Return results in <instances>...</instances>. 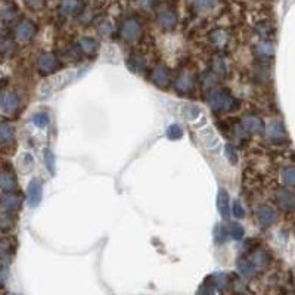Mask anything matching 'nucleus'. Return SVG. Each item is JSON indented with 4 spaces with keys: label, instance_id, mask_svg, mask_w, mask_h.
<instances>
[{
    "label": "nucleus",
    "instance_id": "nucleus-1",
    "mask_svg": "<svg viewBox=\"0 0 295 295\" xmlns=\"http://www.w3.org/2000/svg\"><path fill=\"white\" fill-rule=\"evenodd\" d=\"M208 105L214 111H236L241 106V102L230 95L224 89H212L207 96Z\"/></svg>",
    "mask_w": 295,
    "mask_h": 295
},
{
    "label": "nucleus",
    "instance_id": "nucleus-2",
    "mask_svg": "<svg viewBox=\"0 0 295 295\" xmlns=\"http://www.w3.org/2000/svg\"><path fill=\"white\" fill-rule=\"evenodd\" d=\"M58 68H59V61L53 53L44 52L37 58V70L40 74L49 76V74H53Z\"/></svg>",
    "mask_w": 295,
    "mask_h": 295
},
{
    "label": "nucleus",
    "instance_id": "nucleus-3",
    "mask_svg": "<svg viewBox=\"0 0 295 295\" xmlns=\"http://www.w3.org/2000/svg\"><path fill=\"white\" fill-rule=\"evenodd\" d=\"M121 36L126 42H136L140 36H142V27L140 24L130 18V19H126L123 27H121Z\"/></svg>",
    "mask_w": 295,
    "mask_h": 295
},
{
    "label": "nucleus",
    "instance_id": "nucleus-4",
    "mask_svg": "<svg viewBox=\"0 0 295 295\" xmlns=\"http://www.w3.org/2000/svg\"><path fill=\"white\" fill-rule=\"evenodd\" d=\"M151 80H152V83H154L157 87H160V89H167V87H170V84H171V71H170L169 67H166V65H158V67L154 70V73H152V76H151Z\"/></svg>",
    "mask_w": 295,
    "mask_h": 295
},
{
    "label": "nucleus",
    "instance_id": "nucleus-5",
    "mask_svg": "<svg viewBox=\"0 0 295 295\" xmlns=\"http://www.w3.org/2000/svg\"><path fill=\"white\" fill-rule=\"evenodd\" d=\"M42 197H43V185L40 182V179H33L28 183L27 188V202L31 208L39 207V204L42 202Z\"/></svg>",
    "mask_w": 295,
    "mask_h": 295
},
{
    "label": "nucleus",
    "instance_id": "nucleus-6",
    "mask_svg": "<svg viewBox=\"0 0 295 295\" xmlns=\"http://www.w3.org/2000/svg\"><path fill=\"white\" fill-rule=\"evenodd\" d=\"M15 36H16V39L19 42H24V43L31 42L34 39V36H36V25H34V22L30 21V19L21 21L16 25V28H15Z\"/></svg>",
    "mask_w": 295,
    "mask_h": 295
},
{
    "label": "nucleus",
    "instance_id": "nucleus-7",
    "mask_svg": "<svg viewBox=\"0 0 295 295\" xmlns=\"http://www.w3.org/2000/svg\"><path fill=\"white\" fill-rule=\"evenodd\" d=\"M257 220L261 226L269 227L272 224H275V221L278 220V212L273 207L270 205H260L255 211Z\"/></svg>",
    "mask_w": 295,
    "mask_h": 295
},
{
    "label": "nucleus",
    "instance_id": "nucleus-8",
    "mask_svg": "<svg viewBox=\"0 0 295 295\" xmlns=\"http://www.w3.org/2000/svg\"><path fill=\"white\" fill-rule=\"evenodd\" d=\"M73 77H74V71L61 73V74L55 76L52 80H49V82L44 84L46 87L43 89V92H44V93H52V92H55V90L64 87L65 84H68V83L73 80Z\"/></svg>",
    "mask_w": 295,
    "mask_h": 295
},
{
    "label": "nucleus",
    "instance_id": "nucleus-9",
    "mask_svg": "<svg viewBox=\"0 0 295 295\" xmlns=\"http://www.w3.org/2000/svg\"><path fill=\"white\" fill-rule=\"evenodd\" d=\"M242 126L244 128L251 133V134H263L266 131V126L263 123V120L254 114H248L242 118Z\"/></svg>",
    "mask_w": 295,
    "mask_h": 295
},
{
    "label": "nucleus",
    "instance_id": "nucleus-10",
    "mask_svg": "<svg viewBox=\"0 0 295 295\" xmlns=\"http://www.w3.org/2000/svg\"><path fill=\"white\" fill-rule=\"evenodd\" d=\"M201 139H202V142H204L207 149H210L212 152H218V149L221 146V140H220V137L217 136V133L211 127H207V128L201 130Z\"/></svg>",
    "mask_w": 295,
    "mask_h": 295
},
{
    "label": "nucleus",
    "instance_id": "nucleus-11",
    "mask_svg": "<svg viewBox=\"0 0 295 295\" xmlns=\"http://www.w3.org/2000/svg\"><path fill=\"white\" fill-rule=\"evenodd\" d=\"M236 269H238L239 275L244 276V278H247V279H253V278H255L257 273H258V267L253 263L251 258H247V257L238 258V261H236Z\"/></svg>",
    "mask_w": 295,
    "mask_h": 295
},
{
    "label": "nucleus",
    "instance_id": "nucleus-12",
    "mask_svg": "<svg viewBox=\"0 0 295 295\" xmlns=\"http://www.w3.org/2000/svg\"><path fill=\"white\" fill-rule=\"evenodd\" d=\"M276 202L284 211H294L295 210V194L290 189H279L276 194Z\"/></svg>",
    "mask_w": 295,
    "mask_h": 295
},
{
    "label": "nucleus",
    "instance_id": "nucleus-13",
    "mask_svg": "<svg viewBox=\"0 0 295 295\" xmlns=\"http://www.w3.org/2000/svg\"><path fill=\"white\" fill-rule=\"evenodd\" d=\"M16 188V174L10 169H3L0 170V189L7 194L13 192Z\"/></svg>",
    "mask_w": 295,
    "mask_h": 295
},
{
    "label": "nucleus",
    "instance_id": "nucleus-14",
    "mask_svg": "<svg viewBox=\"0 0 295 295\" xmlns=\"http://www.w3.org/2000/svg\"><path fill=\"white\" fill-rule=\"evenodd\" d=\"M194 86H195V79H194L192 73H189V71L182 73L176 80V90L179 93H189V92H192Z\"/></svg>",
    "mask_w": 295,
    "mask_h": 295
},
{
    "label": "nucleus",
    "instance_id": "nucleus-15",
    "mask_svg": "<svg viewBox=\"0 0 295 295\" xmlns=\"http://www.w3.org/2000/svg\"><path fill=\"white\" fill-rule=\"evenodd\" d=\"M266 133H267V136H269L272 140H275V142H279V140L285 139V136H287L285 127H284L282 121H279V120H272V121H269V124H267V127H266Z\"/></svg>",
    "mask_w": 295,
    "mask_h": 295
},
{
    "label": "nucleus",
    "instance_id": "nucleus-16",
    "mask_svg": "<svg viewBox=\"0 0 295 295\" xmlns=\"http://www.w3.org/2000/svg\"><path fill=\"white\" fill-rule=\"evenodd\" d=\"M157 21H158V24H160L161 28L171 30L177 24V13L174 10H171V9H166V10H163V12L158 13Z\"/></svg>",
    "mask_w": 295,
    "mask_h": 295
},
{
    "label": "nucleus",
    "instance_id": "nucleus-17",
    "mask_svg": "<svg viewBox=\"0 0 295 295\" xmlns=\"http://www.w3.org/2000/svg\"><path fill=\"white\" fill-rule=\"evenodd\" d=\"M217 210L223 218H229L230 215V197L226 189L220 188L217 195Z\"/></svg>",
    "mask_w": 295,
    "mask_h": 295
},
{
    "label": "nucleus",
    "instance_id": "nucleus-18",
    "mask_svg": "<svg viewBox=\"0 0 295 295\" xmlns=\"http://www.w3.org/2000/svg\"><path fill=\"white\" fill-rule=\"evenodd\" d=\"M255 55L258 59L261 61H270L275 55V46L269 42V40H261L257 46H255Z\"/></svg>",
    "mask_w": 295,
    "mask_h": 295
},
{
    "label": "nucleus",
    "instance_id": "nucleus-19",
    "mask_svg": "<svg viewBox=\"0 0 295 295\" xmlns=\"http://www.w3.org/2000/svg\"><path fill=\"white\" fill-rule=\"evenodd\" d=\"M0 105H1V109L6 114H12V112H15L19 108V98H18V95L15 92L4 93L0 99Z\"/></svg>",
    "mask_w": 295,
    "mask_h": 295
},
{
    "label": "nucleus",
    "instance_id": "nucleus-20",
    "mask_svg": "<svg viewBox=\"0 0 295 295\" xmlns=\"http://www.w3.org/2000/svg\"><path fill=\"white\" fill-rule=\"evenodd\" d=\"M15 140V128L7 121H0V145L9 146Z\"/></svg>",
    "mask_w": 295,
    "mask_h": 295
},
{
    "label": "nucleus",
    "instance_id": "nucleus-21",
    "mask_svg": "<svg viewBox=\"0 0 295 295\" xmlns=\"http://www.w3.org/2000/svg\"><path fill=\"white\" fill-rule=\"evenodd\" d=\"M0 204L3 207V210L12 212V211H16L21 207V198L18 197L15 192H7L0 198Z\"/></svg>",
    "mask_w": 295,
    "mask_h": 295
},
{
    "label": "nucleus",
    "instance_id": "nucleus-22",
    "mask_svg": "<svg viewBox=\"0 0 295 295\" xmlns=\"http://www.w3.org/2000/svg\"><path fill=\"white\" fill-rule=\"evenodd\" d=\"M182 114H183L185 120H188L189 123H194V124H197V121H199L204 117L202 115V109L198 105H194V103L185 105L183 109H182Z\"/></svg>",
    "mask_w": 295,
    "mask_h": 295
},
{
    "label": "nucleus",
    "instance_id": "nucleus-23",
    "mask_svg": "<svg viewBox=\"0 0 295 295\" xmlns=\"http://www.w3.org/2000/svg\"><path fill=\"white\" fill-rule=\"evenodd\" d=\"M251 260H253V263L260 269V267H266V266H269L270 264V261H272V257H270V254L267 253V251H264V250H257V251H254L253 253V255L250 257Z\"/></svg>",
    "mask_w": 295,
    "mask_h": 295
},
{
    "label": "nucleus",
    "instance_id": "nucleus-24",
    "mask_svg": "<svg viewBox=\"0 0 295 295\" xmlns=\"http://www.w3.org/2000/svg\"><path fill=\"white\" fill-rule=\"evenodd\" d=\"M210 40H211V43L215 47H224L227 44V42H229V34H227V31L218 28V30H215V31L211 33Z\"/></svg>",
    "mask_w": 295,
    "mask_h": 295
},
{
    "label": "nucleus",
    "instance_id": "nucleus-25",
    "mask_svg": "<svg viewBox=\"0 0 295 295\" xmlns=\"http://www.w3.org/2000/svg\"><path fill=\"white\" fill-rule=\"evenodd\" d=\"M98 42L95 39H92V37H83L80 40V49H82V52L86 53V55H89V56L95 55L98 52Z\"/></svg>",
    "mask_w": 295,
    "mask_h": 295
},
{
    "label": "nucleus",
    "instance_id": "nucleus-26",
    "mask_svg": "<svg viewBox=\"0 0 295 295\" xmlns=\"http://www.w3.org/2000/svg\"><path fill=\"white\" fill-rule=\"evenodd\" d=\"M227 233H229V236H230L232 239H235V241H241V239L244 238V235H245V229H244V226H242L241 223H238V221H232V223L229 224Z\"/></svg>",
    "mask_w": 295,
    "mask_h": 295
},
{
    "label": "nucleus",
    "instance_id": "nucleus-27",
    "mask_svg": "<svg viewBox=\"0 0 295 295\" xmlns=\"http://www.w3.org/2000/svg\"><path fill=\"white\" fill-rule=\"evenodd\" d=\"M31 120H33V124H34L36 127H39V128H46L47 124H49V121H50L49 114H47L46 111H39V112H36V114L33 115Z\"/></svg>",
    "mask_w": 295,
    "mask_h": 295
},
{
    "label": "nucleus",
    "instance_id": "nucleus-28",
    "mask_svg": "<svg viewBox=\"0 0 295 295\" xmlns=\"http://www.w3.org/2000/svg\"><path fill=\"white\" fill-rule=\"evenodd\" d=\"M34 166V160L31 157V154H22L18 160V167L21 169L22 173H30L33 170Z\"/></svg>",
    "mask_w": 295,
    "mask_h": 295
},
{
    "label": "nucleus",
    "instance_id": "nucleus-29",
    "mask_svg": "<svg viewBox=\"0 0 295 295\" xmlns=\"http://www.w3.org/2000/svg\"><path fill=\"white\" fill-rule=\"evenodd\" d=\"M128 67L134 73H142V70L146 67V61L142 56H139V55H133L128 59Z\"/></svg>",
    "mask_w": 295,
    "mask_h": 295
},
{
    "label": "nucleus",
    "instance_id": "nucleus-30",
    "mask_svg": "<svg viewBox=\"0 0 295 295\" xmlns=\"http://www.w3.org/2000/svg\"><path fill=\"white\" fill-rule=\"evenodd\" d=\"M212 74L215 77H226L227 76V67H226V62L221 58H215L212 61Z\"/></svg>",
    "mask_w": 295,
    "mask_h": 295
},
{
    "label": "nucleus",
    "instance_id": "nucleus-31",
    "mask_svg": "<svg viewBox=\"0 0 295 295\" xmlns=\"http://www.w3.org/2000/svg\"><path fill=\"white\" fill-rule=\"evenodd\" d=\"M282 182L287 185V186H295V167L294 166H290V167H285L282 170Z\"/></svg>",
    "mask_w": 295,
    "mask_h": 295
},
{
    "label": "nucleus",
    "instance_id": "nucleus-32",
    "mask_svg": "<svg viewBox=\"0 0 295 295\" xmlns=\"http://www.w3.org/2000/svg\"><path fill=\"white\" fill-rule=\"evenodd\" d=\"M79 6H80L79 0H62L61 1V13L71 15L79 9Z\"/></svg>",
    "mask_w": 295,
    "mask_h": 295
},
{
    "label": "nucleus",
    "instance_id": "nucleus-33",
    "mask_svg": "<svg viewBox=\"0 0 295 295\" xmlns=\"http://www.w3.org/2000/svg\"><path fill=\"white\" fill-rule=\"evenodd\" d=\"M212 278H214V287H215V290H218V291L227 290V287H229V276L227 275H224V273H215Z\"/></svg>",
    "mask_w": 295,
    "mask_h": 295
},
{
    "label": "nucleus",
    "instance_id": "nucleus-34",
    "mask_svg": "<svg viewBox=\"0 0 295 295\" xmlns=\"http://www.w3.org/2000/svg\"><path fill=\"white\" fill-rule=\"evenodd\" d=\"M0 16L6 21H10L16 16V7L10 3H4L0 9Z\"/></svg>",
    "mask_w": 295,
    "mask_h": 295
},
{
    "label": "nucleus",
    "instance_id": "nucleus-35",
    "mask_svg": "<svg viewBox=\"0 0 295 295\" xmlns=\"http://www.w3.org/2000/svg\"><path fill=\"white\" fill-rule=\"evenodd\" d=\"M167 137L170 140H179L183 137V130L179 124H171L169 128H167Z\"/></svg>",
    "mask_w": 295,
    "mask_h": 295
},
{
    "label": "nucleus",
    "instance_id": "nucleus-36",
    "mask_svg": "<svg viewBox=\"0 0 295 295\" xmlns=\"http://www.w3.org/2000/svg\"><path fill=\"white\" fill-rule=\"evenodd\" d=\"M224 154H226V158H227V161H229L232 166L238 164V161H239V157H238V152H236V149H235V146H233L232 143H227V145L224 146Z\"/></svg>",
    "mask_w": 295,
    "mask_h": 295
},
{
    "label": "nucleus",
    "instance_id": "nucleus-37",
    "mask_svg": "<svg viewBox=\"0 0 295 295\" xmlns=\"http://www.w3.org/2000/svg\"><path fill=\"white\" fill-rule=\"evenodd\" d=\"M218 0H195V7L199 12H208L217 6Z\"/></svg>",
    "mask_w": 295,
    "mask_h": 295
},
{
    "label": "nucleus",
    "instance_id": "nucleus-38",
    "mask_svg": "<svg viewBox=\"0 0 295 295\" xmlns=\"http://www.w3.org/2000/svg\"><path fill=\"white\" fill-rule=\"evenodd\" d=\"M10 253H12V247H10V242L9 241H0V261H4L10 257Z\"/></svg>",
    "mask_w": 295,
    "mask_h": 295
},
{
    "label": "nucleus",
    "instance_id": "nucleus-39",
    "mask_svg": "<svg viewBox=\"0 0 295 295\" xmlns=\"http://www.w3.org/2000/svg\"><path fill=\"white\" fill-rule=\"evenodd\" d=\"M257 31H258V34H260L261 37L267 39L269 36H272V33H273V27H272L269 22H261V24H258V25H257Z\"/></svg>",
    "mask_w": 295,
    "mask_h": 295
},
{
    "label": "nucleus",
    "instance_id": "nucleus-40",
    "mask_svg": "<svg viewBox=\"0 0 295 295\" xmlns=\"http://www.w3.org/2000/svg\"><path fill=\"white\" fill-rule=\"evenodd\" d=\"M44 161H46V167L50 173H55V169H56V164H55V157L52 154V151L46 149L44 152Z\"/></svg>",
    "mask_w": 295,
    "mask_h": 295
},
{
    "label": "nucleus",
    "instance_id": "nucleus-41",
    "mask_svg": "<svg viewBox=\"0 0 295 295\" xmlns=\"http://www.w3.org/2000/svg\"><path fill=\"white\" fill-rule=\"evenodd\" d=\"M232 211H233V215L236 218H244L245 217V210L242 207V204L239 202V199H235L233 204H232Z\"/></svg>",
    "mask_w": 295,
    "mask_h": 295
},
{
    "label": "nucleus",
    "instance_id": "nucleus-42",
    "mask_svg": "<svg viewBox=\"0 0 295 295\" xmlns=\"http://www.w3.org/2000/svg\"><path fill=\"white\" fill-rule=\"evenodd\" d=\"M226 236H227V230H224L220 224L215 226L214 229V238H215V244H223L226 241Z\"/></svg>",
    "mask_w": 295,
    "mask_h": 295
},
{
    "label": "nucleus",
    "instance_id": "nucleus-43",
    "mask_svg": "<svg viewBox=\"0 0 295 295\" xmlns=\"http://www.w3.org/2000/svg\"><path fill=\"white\" fill-rule=\"evenodd\" d=\"M13 227V221L9 215L6 214H1L0 215V229L1 230H10Z\"/></svg>",
    "mask_w": 295,
    "mask_h": 295
},
{
    "label": "nucleus",
    "instance_id": "nucleus-44",
    "mask_svg": "<svg viewBox=\"0 0 295 295\" xmlns=\"http://www.w3.org/2000/svg\"><path fill=\"white\" fill-rule=\"evenodd\" d=\"M198 295H215V287H214V284L205 282V284L201 287Z\"/></svg>",
    "mask_w": 295,
    "mask_h": 295
},
{
    "label": "nucleus",
    "instance_id": "nucleus-45",
    "mask_svg": "<svg viewBox=\"0 0 295 295\" xmlns=\"http://www.w3.org/2000/svg\"><path fill=\"white\" fill-rule=\"evenodd\" d=\"M99 31H100V34H102V36L108 37V36L111 34V31H112V28H111V24H102V27L99 28Z\"/></svg>",
    "mask_w": 295,
    "mask_h": 295
},
{
    "label": "nucleus",
    "instance_id": "nucleus-46",
    "mask_svg": "<svg viewBox=\"0 0 295 295\" xmlns=\"http://www.w3.org/2000/svg\"><path fill=\"white\" fill-rule=\"evenodd\" d=\"M30 6H33V7H39V6H42L43 3H44V0H25Z\"/></svg>",
    "mask_w": 295,
    "mask_h": 295
},
{
    "label": "nucleus",
    "instance_id": "nucleus-47",
    "mask_svg": "<svg viewBox=\"0 0 295 295\" xmlns=\"http://www.w3.org/2000/svg\"><path fill=\"white\" fill-rule=\"evenodd\" d=\"M6 276H7V272H6V269H0V285L4 282Z\"/></svg>",
    "mask_w": 295,
    "mask_h": 295
}]
</instances>
